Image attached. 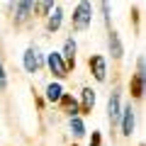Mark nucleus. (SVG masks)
Instances as JSON below:
<instances>
[{"instance_id":"obj_1","label":"nucleus","mask_w":146,"mask_h":146,"mask_svg":"<svg viewBox=\"0 0 146 146\" xmlns=\"http://www.w3.org/2000/svg\"><path fill=\"white\" fill-rule=\"evenodd\" d=\"M90 25H93V3L80 0L71 15V32H85L90 29Z\"/></svg>"},{"instance_id":"obj_2","label":"nucleus","mask_w":146,"mask_h":146,"mask_svg":"<svg viewBox=\"0 0 146 146\" xmlns=\"http://www.w3.org/2000/svg\"><path fill=\"white\" fill-rule=\"evenodd\" d=\"M34 7H36V0H12V25L27 27L34 20Z\"/></svg>"},{"instance_id":"obj_3","label":"nucleus","mask_w":146,"mask_h":146,"mask_svg":"<svg viewBox=\"0 0 146 146\" xmlns=\"http://www.w3.org/2000/svg\"><path fill=\"white\" fill-rule=\"evenodd\" d=\"M44 68H49V73L54 76V80H66L71 76V71L66 68V61L61 58L58 51H51L44 56Z\"/></svg>"},{"instance_id":"obj_4","label":"nucleus","mask_w":146,"mask_h":146,"mask_svg":"<svg viewBox=\"0 0 146 146\" xmlns=\"http://www.w3.org/2000/svg\"><path fill=\"white\" fill-rule=\"evenodd\" d=\"M22 66H25V71L27 73H39L44 68V54L39 51V49L32 44V46H27L25 49V54H22Z\"/></svg>"},{"instance_id":"obj_5","label":"nucleus","mask_w":146,"mask_h":146,"mask_svg":"<svg viewBox=\"0 0 146 146\" xmlns=\"http://www.w3.org/2000/svg\"><path fill=\"white\" fill-rule=\"evenodd\" d=\"M119 112H122V88L115 85L112 93H110V100H107V119H110V124H112V129H115L117 122H119Z\"/></svg>"},{"instance_id":"obj_6","label":"nucleus","mask_w":146,"mask_h":146,"mask_svg":"<svg viewBox=\"0 0 146 146\" xmlns=\"http://www.w3.org/2000/svg\"><path fill=\"white\" fill-rule=\"evenodd\" d=\"M119 131H122V136H131L134 134V127H136V110L131 107V102L129 105H122V112H119Z\"/></svg>"},{"instance_id":"obj_7","label":"nucleus","mask_w":146,"mask_h":146,"mask_svg":"<svg viewBox=\"0 0 146 146\" xmlns=\"http://www.w3.org/2000/svg\"><path fill=\"white\" fill-rule=\"evenodd\" d=\"M88 68H90V76H93L98 83H105L107 80V58L102 54H93L88 58Z\"/></svg>"},{"instance_id":"obj_8","label":"nucleus","mask_w":146,"mask_h":146,"mask_svg":"<svg viewBox=\"0 0 146 146\" xmlns=\"http://www.w3.org/2000/svg\"><path fill=\"white\" fill-rule=\"evenodd\" d=\"M144 93H146V73L134 71L129 78V95L131 100H144Z\"/></svg>"},{"instance_id":"obj_9","label":"nucleus","mask_w":146,"mask_h":146,"mask_svg":"<svg viewBox=\"0 0 146 146\" xmlns=\"http://www.w3.org/2000/svg\"><path fill=\"white\" fill-rule=\"evenodd\" d=\"M61 25H63V7L54 5V10L44 17V29H46L49 34H56V32L61 29Z\"/></svg>"},{"instance_id":"obj_10","label":"nucleus","mask_w":146,"mask_h":146,"mask_svg":"<svg viewBox=\"0 0 146 146\" xmlns=\"http://www.w3.org/2000/svg\"><path fill=\"white\" fill-rule=\"evenodd\" d=\"M76 51H78V44H76L73 36H68L66 42H63V49L58 51V54H61V58L66 61V68H68V71H76Z\"/></svg>"},{"instance_id":"obj_11","label":"nucleus","mask_w":146,"mask_h":146,"mask_svg":"<svg viewBox=\"0 0 146 146\" xmlns=\"http://www.w3.org/2000/svg\"><path fill=\"white\" fill-rule=\"evenodd\" d=\"M107 44H110V54H112V58H115V61H122V56H124V44H122L119 32H117V29H107Z\"/></svg>"},{"instance_id":"obj_12","label":"nucleus","mask_w":146,"mask_h":146,"mask_svg":"<svg viewBox=\"0 0 146 146\" xmlns=\"http://www.w3.org/2000/svg\"><path fill=\"white\" fill-rule=\"evenodd\" d=\"M58 110H61L66 117H76V115H80V110H78V100L73 98L71 93H63L61 98H58Z\"/></svg>"},{"instance_id":"obj_13","label":"nucleus","mask_w":146,"mask_h":146,"mask_svg":"<svg viewBox=\"0 0 146 146\" xmlns=\"http://www.w3.org/2000/svg\"><path fill=\"white\" fill-rule=\"evenodd\" d=\"M93 107H95V90L93 88H83V90H80V100H78L80 115H90Z\"/></svg>"},{"instance_id":"obj_14","label":"nucleus","mask_w":146,"mask_h":146,"mask_svg":"<svg viewBox=\"0 0 146 146\" xmlns=\"http://www.w3.org/2000/svg\"><path fill=\"white\" fill-rule=\"evenodd\" d=\"M61 95H63V85H61V80H54V83H49V85H46V93H44V100H46L49 105H56Z\"/></svg>"},{"instance_id":"obj_15","label":"nucleus","mask_w":146,"mask_h":146,"mask_svg":"<svg viewBox=\"0 0 146 146\" xmlns=\"http://www.w3.org/2000/svg\"><path fill=\"white\" fill-rule=\"evenodd\" d=\"M68 127H71V134L76 139H83L85 136V124H83V117L76 115V117H68Z\"/></svg>"},{"instance_id":"obj_16","label":"nucleus","mask_w":146,"mask_h":146,"mask_svg":"<svg viewBox=\"0 0 146 146\" xmlns=\"http://www.w3.org/2000/svg\"><path fill=\"white\" fill-rule=\"evenodd\" d=\"M54 5H56V3H54V0H36V7H34V17H46L49 12L54 10Z\"/></svg>"},{"instance_id":"obj_17","label":"nucleus","mask_w":146,"mask_h":146,"mask_svg":"<svg viewBox=\"0 0 146 146\" xmlns=\"http://www.w3.org/2000/svg\"><path fill=\"white\" fill-rule=\"evenodd\" d=\"M100 12H102V22L107 29H112V17H110V0H100Z\"/></svg>"},{"instance_id":"obj_18","label":"nucleus","mask_w":146,"mask_h":146,"mask_svg":"<svg viewBox=\"0 0 146 146\" xmlns=\"http://www.w3.org/2000/svg\"><path fill=\"white\" fill-rule=\"evenodd\" d=\"M5 90H7V71L3 66V61H0V93H5Z\"/></svg>"},{"instance_id":"obj_19","label":"nucleus","mask_w":146,"mask_h":146,"mask_svg":"<svg viewBox=\"0 0 146 146\" xmlns=\"http://www.w3.org/2000/svg\"><path fill=\"white\" fill-rule=\"evenodd\" d=\"M88 146H102V134L100 131H93V136H90V144Z\"/></svg>"},{"instance_id":"obj_20","label":"nucleus","mask_w":146,"mask_h":146,"mask_svg":"<svg viewBox=\"0 0 146 146\" xmlns=\"http://www.w3.org/2000/svg\"><path fill=\"white\" fill-rule=\"evenodd\" d=\"M131 22H134L136 29H139V22H141V10L139 7H131Z\"/></svg>"},{"instance_id":"obj_21","label":"nucleus","mask_w":146,"mask_h":146,"mask_svg":"<svg viewBox=\"0 0 146 146\" xmlns=\"http://www.w3.org/2000/svg\"><path fill=\"white\" fill-rule=\"evenodd\" d=\"M32 93H34V100H36V107H39V110H44V100L39 98V93H36V90H32Z\"/></svg>"},{"instance_id":"obj_22","label":"nucleus","mask_w":146,"mask_h":146,"mask_svg":"<svg viewBox=\"0 0 146 146\" xmlns=\"http://www.w3.org/2000/svg\"><path fill=\"white\" fill-rule=\"evenodd\" d=\"M139 146H146V144H139Z\"/></svg>"},{"instance_id":"obj_23","label":"nucleus","mask_w":146,"mask_h":146,"mask_svg":"<svg viewBox=\"0 0 146 146\" xmlns=\"http://www.w3.org/2000/svg\"><path fill=\"white\" fill-rule=\"evenodd\" d=\"M73 146H78V144H73Z\"/></svg>"}]
</instances>
